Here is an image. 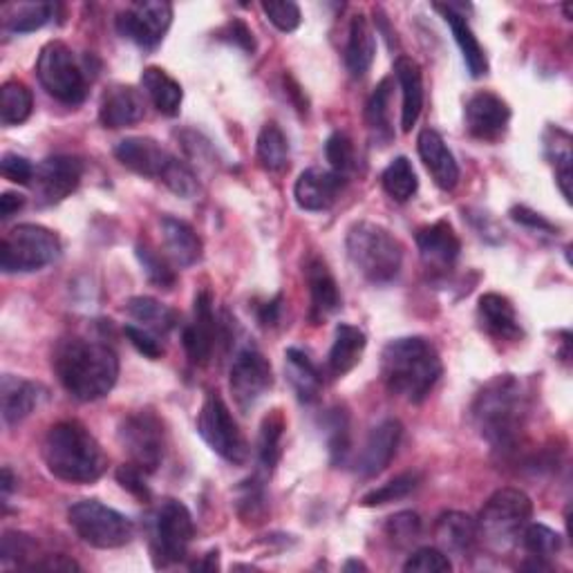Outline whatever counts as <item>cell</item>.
Masks as SVG:
<instances>
[{
    "label": "cell",
    "mask_w": 573,
    "mask_h": 573,
    "mask_svg": "<svg viewBox=\"0 0 573 573\" xmlns=\"http://www.w3.org/2000/svg\"><path fill=\"white\" fill-rule=\"evenodd\" d=\"M347 255L354 270L373 285L392 283L403 265L401 242L381 225L356 222L347 231Z\"/></svg>",
    "instance_id": "5"
},
{
    "label": "cell",
    "mask_w": 573,
    "mask_h": 573,
    "mask_svg": "<svg viewBox=\"0 0 573 573\" xmlns=\"http://www.w3.org/2000/svg\"><path fill=\"white\" fill-rule=\"evenodd\" d=\"M377 55V41L375 32L363 14H356L349 23L347 45H345V66L354 79H363L375 61Z\"/></svg>",
    "instance_id": "29"
},
{
    "label": "cell",
    "mask_w": 573,
    "mask_h": 573,
    "mask_svg": "<svg viewBox=\"0 0 573 573\" xmlns=\"http://www.w3.org/2000/svg\"><path fill=\"white\" fill-rule=\"evenodd\" d=\"M43 388L34 381H25L12 375L0 379V408H3V422L16 426L38 408Z\"/></svg>",
    "instance_id": "26"
},
{
    "label": "cell",
    "mask_w": 573,
    "mask_h": 573,
    "mask_svg": "<svg viewBox=\"0 0 573 573\" xmlns=\"http://www.w3.org/2000/svg\"><path fill=\"white\" fill-rule=\"evenodd\" d=\"M416 486H420V475L405 473V475H399V478L390 480L388 484L370 491L366 497L360 500V504L363 506H383V504H390V502L408 497Z\"/></svg>",
    "instance_id": "45"
},
{
    "label": "cell",
    "mask_w": 573,
    "mask_h": 573,
    "mask_svg": "<svg viewBox=\"0 0 573 573\" xmlns=\"http://www.w3.org/2000/svg\"><path fill=\"white\" fill-rule=\"evenodd\" d=\"M325 158L336 175L345 177L347 173H352L356 169V150L352 137L347 133L336 130L325 144Z\"/></svg>",
    "instance_id": "44"
},
{
    "label": "cell",
    "mask_w": 573,
    "mask_h": 573,
    "mask_svg": "<svg viewBox=\"0 0 573 573\" xmlns=\"http://www.w3.org/2000/svg\"><path fill=\"white\" fill-rule=\"evenodd\" d=\"M435 536H437V542L444 553L466 555L473 551V547L480 540L478 519H473L468 513H459V511L444 513L437 519Z\"/></svg>",
    "instance_id": "27"
},
{
    "label": "cell",
    "mask_w": 573,
    "mask_h": 573,
    "mask_svg": "<svg viewBox=\"0 0 573 573\" xmlns=\"http://www.w3.org/2000/svg\"><path fill=\"white\" fill-rule=\"evenodd\" d=\"M257 160L270 173H280L289 164V141L283 128L274 122L265 124L257 135Z\"/></svg>",
    "instance_id": "36"
},
{
    "label": "cell",
    "mask_w": 573,
    "mask_h": 573,
    "mask_svg": "<svg viewBox=\"0 0 573 573\" xmlns=\"http://www.w3.org/2000/svg\"><path fill=\"white\" fill-rule=\"evenodd\" d=\"M442 358L422 336L390 341L381 354V377L388 390L410 403H422L442 377Z\"/></svg>",
    "instance_id": "3"
},
{
    "label": "cell",
    "mask_w": 573,
    "mask_h": 573,
    "mask_svg": "<svg viewBox=\"0 0 573 573\" xmlns=\"http://www.w3.org/2000/svg\"><path fill=\"white\" fill-rule=\"evenodd\" d=\"M420 531H422V519H420V515L412 513V511H403V513L392 515L388 519V525H386L388 538L399 547L414 542L416 538H420Z\"/></svg>",
    "instance_id": "47"
},
{
    "label": "cell",
    "mask_w": 573,
    "mask_h": 573,
    "mask_svg": "<svg viewBox=\"0 0 573 573\" xmlns=\"http://www.w3.org/2000/svg\"><path fill=\"white\" fill-rule=\"evenodd\" d=\"M272 386H274V373L265 354L253 347L242 349L233 360L231 377H229V388L236 405L242 412H251L255 403L272 390Z\"/></svg>",
    "instance_id": "13"
},
{
    "label": "cell",
    "mask_w": 573,
    "mask_h": 573,
    "mask_svg": "<svg viewBox=\"0 0 573 573\" xmlns=\"http://www.w3.org/2000/svg\"><path fill=\"white\" fill-rule=\"evenodd\" d=\"M83 177V162L72 154H55L34 171V191L41 204H59L77 191Z\"/></svg>",
    "instance_id": "15"
},
{
    "label": "cell",
    "mask_w": 573,
    "mask_h": 573,
    "mask_svg": "<svg viewBox=\"0 0 573 573\" xmlns=\"http://www.w3.org/2000/svg\"><path fill=\"white\" fill-rule=\"evenodd\" d=\"M343 180L334 171H323V169H307L298 175L296 186H294V197L296 204L302 211H328L330 206L339 199L343 191Z\"/></svg>",
    "instance_id": "19"
},
{
    "label": "cell",
    "mask_w": 573,
    "mask_h": 573,
    "mask_svg": "<svg viewBox=\"0 0 573 573\" xmlns=\"http://www.w3.org/2000/svg\"><path fill=\"white\" fill-rule=\"evenodd\" d=\"M511 218L519 225H525V227H531V229H538V231H547V233H553V225L547 222L540 214L531 211V208L527 206H515L513 211H511Z\"/></svg>",
    "instance_id": "55"
},
{
    "label": "cell",
    "mask_w": 573,
    "mask_h": 573,
    "mask_svg": "<svg viewBox=\"0 0 573 573\" xmlns=\"http://www.w3.org/2000/svg\"><path fill=\"white\" fill-rule=\"evenodd\" d=\"M173 23V5L162 0L135 3L117 16V30L124 38H130L144 49L158 47Z\"/></svg>",
    "instance_id": "14"
},
{
    "label": "cell",
    "mask_w": 573,
    "mask_h": 573,
    "mask_svg": "<svg viewBox=\"0 0 573 573\" xmlns=\"http://www.w3.org/2000/svg\"><path fill=\"white\" fill-rule=\"evenodd\" d=\"M285 373L302 403H314L323 390V375L302 349L289 347L285 352Z\"/></svg>",
    "instance_id": "31"
},
{
    "label": "cell",
    "mask_w": 573,
    "mask_h": 573,
    "mask_svg": "<svg viewBox=\"0 0 573 573\" xmlns=\"http://www.w3.org/2000/svg\"><path fill=\"white\" fill-rule=\"evenodd\" d=\"M220 34H222V36H229L227 41L236 43V45L242 47L244 51H253V49H255L253 34H251V30H249L242 21H231V23H227Z\"/></svg>",
    "instance_id": "54"
},
{
    "label": "cell",
    "mask_w": 573,
    "mask_h": 573,
    "mask_svg": "<svg viewBox=\"0 0 573 573\" xmlns=\"http://www.w3.org/2000/svg\"><path fill=\"white\" fill-rule=\"evenodd\" d=\"M383 191L394 199V202H408L414 197L416 188H420V180L410 164L408 158H397L386 171H383Z\"/></svg>",
    "instance_id": "41"
},
{
    "label": "cell",
    "mask_w": 573,
    "mask_h": 573,
    "mask_svg": "<svg viewBox=\"0 0 573 573\" xmlns=\"http://www.w3.org/2000/svg\"><path fill=\"white\" fill-rule=\"evenodd\" d=\"M119 444L124 446L133 466H137L146 475L154 473L164 461V450H167L164 424L154 412L137 410L122 422Z\"/></svg>",
    "instance_id": "12"
},
{
    "label": "cell",
    "mask_w": 573,
    "mask_h": 573,
    "mask_svg": "<svg viewBox=\"0 0 573 573\" xmlns=\"http://www.w3.org/2000/svg\"><path fill=\"white\" fill-rule=\"evenodd\" d=\"M473 422L480 435L500 452H511L523 435L529 416V399L523 381L513 375L491 379L475 397Z\"/></svg>",
    "instance_id": "2"
},
{
    "label": "cell",
    "mask_w": 573,
    "mask_h": 573,
    "mask_svg": "<svg viewBox=\"0 0 573 573\" xmlns=\"http://www.w3.org/2000/svg\"><path fill=\"white\" fill-rule=\"evenodd\" d=\"M12 489H14V475L10 468H3V495L8 497L12 493Z\"/></svg>",
    "instance_id": "60"
},
{
    "label": "cell",
    "mask_w": 573,
    "mask_h": 573,
    "mask_svg": "<svg viewBox=\"0 0 573 573\" xmlns=\"http://www.w3.org/2000/svg\"><path fill=\"white\" fill-rule=\"evenodd\" d=\"M394 75L401 88V128L410 133L422 117L424 108V75L422 66L410 57H399L394 61Z\"/></svg>",
    "instance_id": "24"
},
{
    "label": "cell",
    "mask_w": 573,
    "mask_h": 573,
    "mask_svg": "<svg viewBox=\"0 0 573 573\" xmlns=\"http://www.w3.org/2000/svg\"><path fill=\"white\" fill-rule=\"evenodd\" d=\"M305 278L311 296V319L323 321L325 317L334 314L341 307V294L325 260L311 257L305 265Z\"/></svg>",
    "instance_id": "25"
},
{
    "label": "cell",
    "mask_w": 573,
    "mask_h": 573,
    "mask_svg": "<svg viewBox=\"0 0 573 573\" xmlns=\"http://www.w3.org/2000/svg\"><path fill=\"white\" fill-rule=\"evenodd\" d=\"M197 433L214 452L229 463L242 466L249 459V444L233 414L218 392H206L197 414Z\"/></svg>",
    "instance_id": "10"
},
{
    "label": "cell",
    "mask_w": 573,
    "mask_h": 573,
    "mask_svg": "<svg viewBox=\"0 0 573 573\" xmlns=\"http://www.w3.org/2000/svg\"><path fill=\"white\" fill-rule=\"evenodd\" d=\"M416 148H420V158L428 169L433 182L442 191H452L459 184V167L444 137L433 128H424L420 133V139H416Z\"/></svg>",
    "instance_id": "23"
},
{
    "label": "cell",
    "mask_w": 573,
    "mask_h": 573,
    "mask_svg": "<svg viewBox=\"0 0 573 573\" xmlns=\"http://www.w3.org/2000/svg\"><path fill=\"white\" fill-rule=\"evenodd\" d=\"M450 569H452V564L448 560V555L435 547L416 549L403 564V571H408V573H448Z\"/></svg>",
    "instance_id": "46"
},
{
    "label": "cell",
    "mask_w": 573,
    "mask_h": 573,
    "mask_svg": "<svg viewBox=\"0 0 573 573\" xmlns=\"http://www.w3.org/2000/svg\"><path fill=\"white\" fill-rule=\"evenodd\" d=\"M263 12L280 32H294L302 21L300 8L291 0H270V3H263Z\"/></svg>",
    "instance_id": "48"
},
{
    "label": "cell",
    "mask_w": 573,
    "mask_h": 573,
    "mask_svg": "<svg viewBox=\"0 0 573 573\" xmlns=\"http://www.w3.org/2000/svg\"><path fill=\"white\" fill-rule=\"evenodd\" d=\"M141 88L152 101V106L158 108L164 117H175L180 115L182 101H184V90L182 85L162 68H146L141 75Z\"/></svg>",
    "instance_id": "33"
},
{
    "label": "cell",
    "mask_w": 573,
    "mask_h": 573,
    "mask_svg": "<svg viewBox=\"0 0 573 573\" xmlns=\"http://www.w3.org/2000/svg\"><path fill=\"white\" fill-rule=\"evenodd\" d=\"M126 311L133 321L141 323V328L152 334H169L177 325V311L148 296L130 298Z\"/></svg>",
    "instance_id": "35"
},
{
    "label": "cell",
    "mask_w": 573,
    "mask_h": 573,
    "mask_svg": "<svg viewBox=\"0 0 573 573\" xmlns=\"http://www.w3.org/2000/svg\"><path fill=\"white\" fill-rule=\"evenodd\" d=\"M435 10L444 16V21L450 25V32L455 36V43L461 49V57L463 64L471 72V77L480 79L484 75H489V59H486V51L480 45L475 32L468 25V21L452 8V5H435Z\"/></svg>",
    "instance_id": "28"
},
{
    "label": "cell",
    "mask_w": 573,
    "mask_h": 573,
    "mask_svg": "<svg viewBox=\"0 0 573 573\" xmlns=\"http://www.w3.org/2000/svg\"><path fill=\"white\" fill-rule=\"evenodd\" d=\"M195 536L191 511L177 502L167 500L152 515L150 529V553L158 566H169L186 558L188 545Z\"/></svg>",
    "instance_id": "11"
},
{
    "label": "cell",
    "mask_w": 573,
    "mask_h": 573,
    "mask_svg": "<svg viewBox=\"0 0 573 573\" xmlns=\"http://www.w3.org/2000/svg\"><path fill=\"white\" fill-rule=\"evenodd\" d=\"M0 169H3L5 180H10V182H14V184L27 186V184L34 182V171H36V169H34L25 158H21V154L8 152L5 158H3V162H0Z\"/></svg>",
    "instance_id": "51"
},
{
    "label": "cell",
    "mask_w": 573,
    "mask_h": 573,
    "mask_svg": "<svg viewBox=\"0 0 573 573\" xmlns=\"http://www.w3.org/2000/svg\"><path fill=\"white\" fill-rule=\"evenodd\" d=\"M191 569L193 571H214V569H218V551H211V553L206 555L204 562H195Z\"/></svg>",
    "instance_id": "59"
},
{
    "label": "cell",
    "mask_w": 573,
    "mask_h": 573,
    "mask_svg": "<svg viewBox=\"0 0 573 573\" xmlns=\"http://www.w3.org/2000/svg\"><path fill=\"white\" fill-rule=\"evenodd\" d=\"M59 383L79 401L106 397L119 379V358L115 349L101 341L64 339L51 354Z\"/></svg>",
    "instance_id": "1"
},
{
    "label": "cell",
    "mask_w": 573,
    "mask_h": 573,
    "mask_svg": "<svg viewBox=\"0 0 573 573\" xmlns=\"http://www.w3.org/2000/svg\"><path fill=\"white\" fill-rule=\"evenodd\" d=\"M61 242L55 231L41 225H19L0 244V270L5 274H32L55 263Z\"/></svg>",
    "instance_id": "7"
},
{
    "label": "cell",
    "mask_w": 573,
    "mask_h": 573,
    "mask_svg": "<svg viewBox=\"0 0 573 573\" xmlns=\"http://www.w3.org/2000/svg\"><path fill=\"white\" fill-rule=\"evenodd\" d=\"M126 336L133 343V347L144 354L150 360H158L164 356V345L158 341L152 332L144 330V328H135V325H126Z\"/></svg>",
    "instance_id": "49"
},
{
    "label": "cell",
    "mask_w": 573,
    "mask_h": 573,
    "mask_svg": "<svg viewBox=\"0 0 573 573\" xmlns=\"http://www.w3.org/2000/svg\"><path fill=\"white\" fill-rule=\"evenodd\" d=\"M55 5L49 3H21L5 10V27L12 34H30L51 21Z\"/></svg>",
    "instance_id": "40"
},
{
    "label": "cell",
    "mask_w": 573,
    "mask_h": 573,
    "mask_svg": "<svg viewBox=\"0 0 573 573\" xmlns=\"http://www.w3.org/2000/svg\"><path fill=\"white\" fill-rule=\"evenodd\" d=\"M416 247H420L424 265L433 272H448L457 263L461 251V242L446 220L424 227L416 233Z\"/></svg>",
    "instance_id": "22"
},
{
    "label": "cell",
    "mask_w": 573,
    "mask_h": 573,
    "mask_svg": "<svg viewBox=\"0 0 573 573\" xmlns=\"http://www.w3.org/2000/svg\"><path fill=\"white\" fill-rule=\"evenodd\" d=\"M478 317L482 328L500 341H517L523 336V328H519L515 307L506 296L484 294L478 305Z\"/></svg>",
    "instance_id": "30"
},
{
    "label": "cell",
    "mask_w": 573,
    "mask_h": 573,
    "mask_svg": "<svg viewBox=\"0 0 573 573\" xmlns=\"http://www.w3.org/2000/svg\"><path fill=\"white\" fill-rule=\"evenodd\" d=\"M34 540L25 534H16V531H8L3 538V549H0V555H3V562L16 560L19 564H23V558L34 553Z\"/></svg>",
    "instance_id": "50"
},
{
    "label": "cell",
    "mask_w": 573,
    "mask_h": 573,
    "mask_svg": "<svg viewBox=\"0 0 573 573\" xmlns=\"http://www.w3.org/2000/svg\"><path fill=\"white\" fill-rule=\"evenodd\" d=\"M115 158L133 173L150 180L164 182L171 169L175 167L177 158L150 137H126L117 144Z\"/></svg>",
    "instance_id": "16"
},
{
    "label": "cell",
    "mask_w": 573,
    "mask_h": 573,
    "mask_svg": "<svg viewBox=\"0 0 573 573\" xmlns=\"http://www.w3.org/2000/svg\"><path fill=\"white\" fill-rule=\"evenodd\" d=\"M137 260H139V265L144 267L148 280L154 285V287H160V289H173V285L177 283V276L175 272L171 270V265L167 263V260L154 251L150 244H137Z\"/></svg>",
    "instance_id": "42"
},
{
    "label": "cell",
    "mask_w": 573,
    "mask_h": 573,
    "mask_svg": "<svg viewBox=\"0 0 573 573\" xmlns=\"http://www.w3.org/2000/svg\"><path fill=\"white\" fill-rule=\"evenodd\" d=\"M285 416H283V410H272L265 422H263V428H260V442H257V457H260V463H263L267 471H274L278 459H280V452H283V435H285Z\"/></svg>",
    "instance_id": "39"
},
{
    "label": "cell",
    "mask_w": 573,
    "mask_h": 573,
    "mask_svg": "<svg viewBox=\"0 0 573 573\" xmlns=\"http://www.w3.org/2000/svg\"><path fill=\"white\" fill-rule=\"evenodd\" d=\"M366 345H368L366 334L354 325L341 323L334 332V343L328 358L330 373L334 377H345L347 373H352L358 366L363 352H366Z\"/></svg>",
    "instance_id": "34"
},
{
    "label": "cell",
    "mask_w": 573,
    "mask_h": 573,
    "mask_svg": "<svg viewBox=\"0 0 573 573\" xmlns=\"http://www.w3.org/2000/svg\"><path fill=\"white\" fill-rule=\"evenodd\" d=\"M162 238L169 257L180 267H191L202 257V240L195 229L177 218H162Z\"/></svg>",
    "instance_id": "32"
},
{
    "label": "cell",
    "mask_w": 573,
    "mask_h": 573,
    "mask_svg": "<svg viewBox=\"0 0 573 573\" xmlns=\"http://www.w3.org/2000/svg\"><path fill=\"white\" fill-rule=\"evenodd\" d=\"M23 206H25V197L21 193H3V197H0V218L10 220L21 211Z\"/></svg>",
    "instance_id": "56"
},
{
    "label": "cell",
    "mask_w": 573,
    "mask_h": 573,
    "mask_svg": "<svg viewBox=\"0 0 573 573\" xmlns=\"http://www.w3.org/2000/svg\"><path fill=\"white\" fill-rule=\"evenodd\" d=\"M47 471L61 482L90 484L108 468V455L81 422H59L43 439Z\"/></svg>",
    "instance_id": "4"
},
{
    "label": "cell",
    "mask_w": 573,
    "mask_h": 573,
    "mask_svg": "<svg viewBox=\"0 0 573 573\" xmlns=\"http://www.w3.org/2000/svg\"><path fill=\"white\" fill-rule=\"evenodd\" d=\"M32 569H49V571H79L81 566H79L75 560L66 558V555H47V560H43V562H34V564H32Z\"/></svg>",
    "instance_id": "57"
},
{
    "label": "cell",
    "mask_w": 573,
    "mask_h": 573,
    "mask_svg": "<svg viewBox=\"0 0 573 573\" xmlns=\"http://www.w3.org/2000/svg\"><path fill=\"white\" fill-rule=\"evenodd\" d=\"M392 79H383L377 90L373 92L368 108H366V122L373 130V135L379 141L392 139V122H390V106H392Z\"/></svg>",
    "instance_id": "38"
},
{
    "label": "cell",
    "mask_w": 573,
    "mask_h": 573,
    "mask_svg": "<svg viewBox=\"0 0 573 573\" xmlns=\"http://www.w3.org/2000/svg\"><path fill=\"white\" fill-rule=\"evenodd\" d=\"M531 515L534 502L525 491L500 489L489 497L480 513V540L486 542V547L493 551H506L523 536Z\"/></svg>",
    "instance_id": "6"
},
{
    "label": "cell",
    "mask_w": 573,
    "mask_h": 573,
    "mask_svg": "<svg viewBox=\"0 0 573 573\" xmlns=\"http://www.w3.org/2000/svg\"><path fill=\"white\" fill-rule=\"evenodd\" d=\"M278 311H280V298H276V300H272V302H267L263 307V314H260V321H263L265 325H276Z\"/></svg>",
    "instance_id": "58"
},
{
    "label": "cell",
    "mask_w": 573,
    "mask_h": 573,
    "mask_svg": "<svg viewBox=\"0 0 573 573\" xmlns=\"http://www.w3.org/2000/svg\"><path fill=\"white\" fill-rule=\"evenodd\" d=\"M519 538H523V545L529 551V555L538 558V560L553 558L562 549L560 534H555L553 529H549L545 525H527Z\"/></svg>",
    "instance_id": "43"
},
{
    "label": "cell",
    "mask_w": 573,
    "mask_h": 573,
    "mask_svg": "<svg viewBox=\"0 0 573 573\" xmlns=\"http://www.w3.org/2000/svg\"><path fill=\"white\" fill-rule=\"evenodd\" d=\"M144 475H146V473L139 471V468L133 466L130 461L124 463V466L119 468V471H117V480H119V484H122L128 493H133V495L139 497V500H148V497H150V491H148V486H146Z\"/></svg>",
    "instance_id": "53"
},
{
    "label": "cell",
    "mask_w": 573,
    "mask_h": 573,
    "mask_svg": "<svg viewBox=\"0 0 573 573\" xmlns=\"http://www.w3.org/2000/svg\"><path fill=\"white\" fill-rule=\"evenodd\" d=\"M193 321L184 328V349L195 366H206L214 356L218 343V321L214 314V298L208 291H199L193 302Z\"/></svg>",
    "instance_id": "17"
},
{
    "label": "cell",
    "mask_w": 573,
    "mask_h": 573,
    "mask_svg": "<svg viewBox=\"0 0 573 573\" xmlns=\"http://www.w3.org/2000/svg\"><path fill=\"white\" fill-rule=\"evenodd\" d=\"M403 428L397 420H386L377 428H373L370 437L366 439L358 459H356V471L363 478H377L383 473L392 457L397 455L399 442H401Z\"/></svg>",
    "instance_id": "20"
},
{
    "label": "cell",
    "mask_w": 573,
    "mask_h": 573,
    "mask_svg": "<svg viewBox=\"0 0 573 573\" xmlns=\"http://www.w3.org/2000/svg\"><path fill=\"white\" fill-rule=\"evenodd\" d=\"M34 108L32 90L21 81H8L0 88V122L5 126H21L30 119Z\"/></svg>",
    "instance_id": "37"
},
{
    "label": "cell",
    "mask_w": 573,
    "mask_h": 573,
    "mask_svg": "<svg viewBox=\"0 0 573 573\" xmlns=\"http://www.w3.org/2000/svg\"><path fill=\"white\" fill-rule=\"evenodd\" d=\"M146 115L144 94L133 85H113L101 96L99 122L103 128L119 130L141 122Z\"/></svg>",
    "instance_id": "21"
},
{
    "label": "cell",
    "mask_w": 573,
    "mask_h": 573,
    "mask_svg": "<svg viewBox=\"0 0 573 573\" xmlns=\"http://www.w3.org/2000/svg\"><path fill=\"white\" fill-rule=\"evenodd\" d=\"M247 486L240 489V500H238V508L242 511L244 506L249 508L242 517L244 519H255L260 517V513L265 511V495H263V486H260L255 480L253 482H244Z\"/></svg>",
    "instance_id": "52"
},
{
    "label": "cell",
    "mask_w": 573,
    "mask_h": 573,
    "mask_svg": "<svg viewBox=\"0 0 573 573\" xmlns=\"http://www.w3.org/2000/svg\"><path fill=\"white\" fill-rule=\"evenodd\" d=\"M343 571H368V566L363 564L360 560H347V562L343 564Z\"/></svg>",
    "instance_id": "61"
},
{
    "label": "cell",
    "mask_w": 573,
    "mask_h": 573,
    "mask_svg": "<svg viewBox=\"0 0 573 573\" xmlns=\"http://www.w3.org/2000/svg\"><path fill=\"white\" fill-rule=\"evenodd\" d=\"M36 75L47 94L66 106H79L88 94V81L75 59V51L61 41H49L41 49Z\"/></svg>",
    "instance_id": "9"
},
{
    "label": "cell",
    "mask_w": 573,
    "mask_h": 573,
    "mask_svg": "<svg viewBox=\"0 0 573 573\" xmlns=\"http://www.w3.org/2000/svg\"><path fill=\"white\" fill-rule=\"evenodd\" d=\"M68 523L75 534L94 549H119L135 538V525L130 519L99 500L75 504L68 511Z\"/></svg>",
    "instance_id": "8"
},
{
    "label": "cell",
    "mask_w": 573,
    "mask_h": 573,
    "mask_svg": "<svg viewBox=\"0 0 573 573\" xmlns=\"http://www.w3.org/2000/svg\"><path fill=\"white\" fill-rule=\"evenodd\" d=\"M463 115L468 133L482 141H497L511 124L508 103L502 96L486 90L475 92L466 101Z\"/></svg>",
    "instance_id": "18"
}]
</instances>
